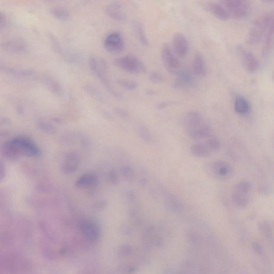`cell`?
Here are the masks:
<instances>
[{"mask_svg": "<svg viewBox=\"0 0 274 274\" xmlns=\"http://www.w3.org/2000/svg\"><path fill=\"white\" fill-rule=\"evenodd\" d=\"M187 135L192 139L204 140L211 136L210 126L200 112L188 111L182 119Z\"/></svg>", "mask_w": 274, "mask_h": 274, "instance_id": "obj_1", "label": "cell"}, {"mask_svg": "<svg viewBox=\"0 0 274 274\" xmlns=\"http://www.w3.org/2000/svg\"><path fill=\"white\" fill-rule=\"evenodd\" d=\"M274 24L273 12L262 14L256 19L249 32L248 42L251 45L259 44Z\"/></svg>", "mask_w": 274, "mask_h": 274, "instance_id": "obj_2", "label": "cell"}, {"mask_svg": "<svg viewBox=\"0 0 274 274\" xmlns=\"http://www.w3.org/2000/svg\"><path fill=\"white\" fill-rule=\"evenodd\" d=\"M89 67L91 71L97 76L100 81L104 85V87L109 91L112 96L119 100L123 99L122 94L113 87L110 82L107 71L108 67L104 60L98 59L94 57H91L89 60Z\"/></svg>", "mask_w": 274, "mask_h": 274, "instance_id": "obj_3", "label": "cell"}, {"mask_svg": "<svg viewBox=\"0 0 274 274\" xmlns=\"http://www.w3.org/2000/svg\"><path fill=\"white\" fill-rule=\"evenodd\" d=\"M4 149L10 155L34 156L38 153V149L35 144L24 137L13 140L5 145Z\"/></svg>", "mask_w": 274, "mask_h": 274, "instance_id": "obj_4", "label": "cell"}, {"mask_svg": "<svg viewBox=\"0 0 274 274\" xmlns=\"http://www.w3.org/2000/svg\"><path fill=\"white\" fill-rule=\"evenodd\" d=\"M221 144L217 137L210 136L202 142L192 145L190 152L195 157L198 158H207L215 152H217L221 148Z\"/></svg>", "mask_w": 274, "mask_h": 274, "instance_id": "obj_5", "label": "cell"}, {"mask_svg": "<svg viewBox=\"0 0 274 274\" xmlns=\"http://www.w3.org/2000/svg\"><path fill=\"white\" fill-rule=\"evenodd\" d=\"M207 174L218 180H227L233 174V169L228 163L222 160L211 161L205 165Z\"/></svg>", "mask_w": 274, "mask_h": 274, "instance_id": "obj_6", "label": "cell"}, {"mask_svg": "<svg viewBox=\"0 0 274 274\" xmlns=\"http://www.w3.org/2000/svg\"><path fill=\"white\" fill-rule=\"evenodd\" d=\"M227 9L230 17L243 19L248 17L251 11V4L243 0H226L221 2Z\"/></svg>", "mask_w": 274, "mask_h": 274, "instance_id": "obj_7", "label": "cell"}, {"mask_svg": "<svg viewBox=\"0 0 274 274\" xmlns=\"http://www.w3.org/2000/svg\"><path fill=\"white\" fill-rule=\"evenodd\" d=\"M251 188L250 183L246 181H240L236 184L232 196L233 203L236 208L241 209L248 206Z\"/></svg>", "mask_w": 274, "mask_h": 274, "instance_id": "obj_8", "label": "cell"}, {"mask_svg": "<svg viewBox=\"0 0 274 274\" xmlns=\"http://www.w3.org/2000/svg\"><path fill=\"white\" fill-rule=\"evenodd\" d=\"M115 63L123 71L131 74H141L146 71L144 64L137 57L130 55L116 58Z\"/></svg>", "mask_w": 274, "mask_h": 274, "instance_id": "obj_9", "label": "cell"}, {"mask_svg": "<svg viewBox=\"0 0 274 274\" xmlns=\"http://www.w3.org/2000/svg\"><path fill=\"white\" fill-rule=\"evenodd\" d=\"M0 48L3 51L16 55H24L29 52V46L26 41L21 38L5 40L0 44Z\"/></svg>", "mask_w": 274, "mask_h": 274, "instance_id": "obj_10", "label": "cell"}, {"mask_svg": "<svg viewBox=\"0 0 274 274\" xmlns=\"http://www.w3.org/2000/svg\"><path fill=\"white\" fill-rule=\"evenodd\" d=\"M161 57L166 71L176 74L180 71V63L168 44H164L161 51Z\"/></svg>", "mask_w": 274, "mask_h": 274, "instance_id": "obj_11", "label": "cell"}, {"mask_svg": "<svg viewBox=\"0 0 274 274\" xmlns=\"http://www.w3.org/2000/svg\"><path fill=\"white\" fill-rule=\"evenodd\" d=\"M237 51L246 71L250 73H254L258 71L260 63L253 53L245 49L241 46L237 47Z\"/></svg>", "mask_w": 274, "mask_h": 274, "instance_id": "obj_12", "label": "cell"}, {"mask_svg": "<svg viewBox=\"0 0 274 274\" xmlns=\"http://www.w3.org/2000/svg\"><path fill=\"white\" fill-rule=\"evenodd\" d=\"M125 40L119 32H112L106 36L104 46L107 51L112 54H118L124 50Z\"/></svg>", "mask_w": 274, "mask_h": 274, "instance_id": "obj_13", "label": "cell"}, {"mask_svg": "<svg viewBox=\"0 0 274 274\" xmlns=\"http://www.w3.org/2000/svg\"><path fill=\"white\" fill-rule=\"evenodd\" d=\"M36 80H39L44 84L53 94L59 96L62 95L63 91L61 84L52 75L43 73L37 76Z\"/></svg>", "mask_w": 274, "mask_h": 274, "instance_id": "obj_14", "label": "cell"}, {"mask_svg": "<svg viewBox=\"0 0 274 274\" xmlns=\"http://www.w3.org/2000/svg\"><path fill=\"white\" fill-rule=\"evenodd\" d=\"M173 50L176 55L180 57H184L189 50V44L185 36L180 32L175 34L173 37Z\"/></svg>", "mask_w": 274, "mask_h": 274, "instance_id": "obj_15", "label": "cell"}, {"mask_svg": "<svg viewBox=\"0 0 274 274\" xmlns=\"http://www.w3.org/2000/svg\"><path fill=\"white\" fill-rule=\"evenodd\" d=\"M105 12L110 18L115 20L123 21L127 19L125 9L120 2H112L107 5Z\"/></svg>", "mask_w": 274, "mask_h": 274, "instance_id": "obj_16", "label": "cell"}, {"mask_svg": "<svg viewBox=\"0 0 274 274\" xmlns=\"http://www.w3.org/2000/svg\"><path fill=\"white\" fill-rule=\"evenodd\" d=\"M194 82L191 73L187 70H180L176 73L173 87L175 89H185L191 87Z\"/></svg>", "mask_w": 274, "mask_h": 274, "instance_id": "obj_17", "label": "cell"}, {"mask_svg": "<svg viewBox=\"0 0 274 274\" xmlns=\"http://www.w3.org/2000/svg\"><path fill=\"white\" fill-rule=\"evenodd\" d=\"M205 8L220 20H227L231 18L228 10L221 3L208 2L205 4Z\"/></svg>", "mask_w": 274, "mask_h": 274, "instance_id": "obj_18", "label": "cell"}, {"mask_svg": "<svg viewBox=\"0 0 274 274\" xmlns=\"http://www.w3.org/2000/svg\"><path fill=\"white\" fill-rule=\"evenodd\" d=\"M192 69L195 74L199 77H203L206 74V66L205 58L200 52H197L193 57Z\"/></svg>", "mask_w": 274, "mask_h": 274, "instance_id": "obj_19", "label": "cell"}, {"mask_svg": "<svg viewBox=\"0 0 274 274\" xmlns=\"http://www.w3.org/2000/svg\"><path fill=\"white\" fill-rule=\"evenodd\" d=\"M2 73L15 77L24 78L33 77L35 74V71L33 69L8 67L6 66L4 68Z\"/></svg>", "mask_w": 274, "mask_h": 274, "instance_id": "obj_20", "label": "cell"}, {"mask_svg": "<svg viewBox=\"0 0 274 274\" xmlns=\"http://www.w3.org/2000/svg\"><path fill=\"white\" fill-rule=\"evenodd\" d=\"M234 109L238 114H248L251 110V105L248 100L243 96L238 95L236 96L234 102Z\"/></svg>", "mask_w": 274, "mask_h": 274, "instance_id": "obj_21", "label": "cell"}, {"mask_svg": "<svg viewBox=\"0 0 274 274\" xmlns=\"http://www.w3.org/2000/svg\"><path fill=\"white\" fill-rule=\"evenodd\" d=\"M262 50V55L266 57L270 55L274 45V24L267 32Z\"/></svg>", "mask_w": 274, "mask_h": 274, "instance_id": "obj_22", "label": "cell"}, {"mask_svg": "<svg viewBox=\"0 0 274 274\" xmlns=\"http://www.w3.org/2000/svg\"><path fill=\"white\" fill-rule=\"evenodd\" d=\"M48 38H49L54 51L58 54L59 55L62 56L64 60L67 61L70 53H66V52L64 51L61 43L55 35L52 33H48Z\"/></svg>", "mask_w": 274, "mask_h": 274, "instance_id": "obj_23", "label": "cell"}, {"mask_svg": "<svg viewBox=\"0 0 274 274\" xmlns=\"http://www.w3.org/2000/svg\"><path fill=\"white\" fill-rule=\"evenodd\" d=\"M51 14L54 18L61 21H67L71 18L69 11L61 7L52 8L51 9Z\"/></svg>", "mask_w": 274, "mask_h": 274, "instance_id": "obj_24", "label": "cell"}, {"mask_svg": "<svg viewBox=\"0 0 274 274\" xmlns=\"http://www.w3.org/2000/svg\"><path fill=\"white\" fill-rule=\"evenodd\" d=\"M78 163V158L76 154L71 153L67 157L65 165H64V170H66V173H73L77 168Z\"/></svg>", "mask_w": 274, "mask_h": 274, "instance_id": "obj_25", "label": "cell"}, {"mask_svg": "<svg viewBox=\"0 0 274 274\" xmlns=\"http://www.w3.org/2000/svg\"><path fill=\"white\" fill-rule=\"evenodd\" d=\"M84 89L86 92L92 96L95 100L99 101L100 103H104L105 99L103 93L100 90L96 88L94 86L87 84L84 86Z\"/></svg>", "mask_w": 274, "mask_h": 274, "instance_id": "obj_26", "label": "cell"}, {"mask_svg": "<svg viewBox=\"0 0 274 274\" xmlns=\"http://www.w3.org/2000/svg\"><path fill=\"white\" fill-rule=\"evenodd\" d=\"M135 29L138 39L142 43V44L145 46H148L149 45V41L147 39L146 33L144 29V26L142 23L136 21L134 24Z\"/></svg>", "mask_w": 274, "mask_h": 274, "instance_id": "obj_27", "label": "cell"}, {"mask_svg": "<svg viewBox=\"0 0 274 274\" xmlns=\"http://www.w3.org/2000/svg\"><path fill=\"white\" fill-rule=\"evenodd\" d=\"M117 83L122 88L127 90H134L138 87V83L134 80L128 79H119Z\"/></svg>", "mask_w": 274, "mask_h": 274, "instance_id": "obj_28", "label": "cell"}, {"mask_svg": "<svg viewBox=\"0 0 274 274\" xmlns=\"http://www.w3.org/2000/svg\"><path fill=\"white\" fill-rule=\"evenodd\" d=\"M95 182V177L92 175H85L80 177L77 182L78 186L92 185Z\"/></svg>", "mask_w": 274, "mask_h": 274, "instance_id": "obj_29", "label": "cell"}, {"mask_svg": "<svg viewBox=\"0 0 274 274\" xmlns=\"http://www.w3.org/2000/svg\"><path fill=\"white\" fill-rule=\"evenodd\" d=\"M260 230L266 237H270L272 235V230L271 224L269 222H264L261 223Z\"/></svg>", "mask_w": 274, "mask_h": 274, "instance_id": "obj_30", "label": "cell"}, {"mask_svg": "<svg viewBox=\"0 0 274 274\" xmlns=\"http://www.w3.org/2000/svg\"><path fill=\"white\" fill-rule=\"evenodd\" d=\"M149 80L150 82L154 83H160L164 80V78L160 73L158 72H153L149 74Z\"/></svg>", "mask_w": 274, "mask_h": 274, "instance_id": "obj_31", "label": "cell"}, {"mask_svg": "<svg viewBox=\"0 0 274 274\" xmlns=\"http://www.w3.org/2000/svg\"><path fill=\"white\" fill-rule=\"evenodd\" d=\"M7 16L5 14L0 11V25H6Z\"/></svg>", "mask_w": 274, "mask_h": 274, "instance_id": "obj_32", "label": "cell"}, {"mask_svg": "<svg viewBox=\"0 0 274 274\" xmlns=\"http://www.w3.org/2000/svg\"><path fill=\"white\" fill-rule=\"evenodd\" d=\"M254 249L257 252V254L260 255H262L263 252H264V251H263V249L261 248V245L257 243H255L254 244Z\"/></svg>", "mask_w": 274, "mask_h": 274, "instance_id": "obj_33", "label": "cell"}, {"mask_svg": "<svg viewBox=\"0 0 274 274\" xmlns=\"http://www.w3.org/2000/svg\"><path fill=\"white\" fill-rule=\"evenodd\" d=\"M170 103L169 102H164V103H161L158 105L157 108L158 109L161 110L165 108V107L170 106Z\"/></svg>", "mask_w": 274, "mask_h": 274, "instance_id": "obj_34", "label": "cell"}, {"mask_svg": "<svg viewBox=\"0 0 274 274\" xmlns=\"http://www.w3.org/2000/svg\"><path fill=\"white\" fill-rule=\"evenodd\" d=\"M4 64L0 60V72H2L4 68L5 67Z\"/></svg>", "mask_w": 274, "mask_h": 274, "instance_id": "obj_35", "label": "cell"}, {"mask_svg": "<svg viewBox=\"0 0 274 274\" xmlns=\"http://www.w3.org/2000/svg\"><path fill=\"white\" fill-rule=\"evenodd\" d=\"M5 26L4 25H0V30H2Z\"/></svg>", "mask_w": 274, "mask_h": 274, "instance_id": "obj_36", "label": "cell"}, {"mask_svg": "<svg viewBox=\"0 0 274 274\" xmlns=\"http://www.w3.org/2000/svg\"><path fill=\"white\" fill-rule=\"evenodd\" d=\"M179 274H181V273H180Z\"/></svg>", "mask_w": 274, "mask_h": 274, "instance_id": "obj_37", "label": "cell"}]
</instances>
